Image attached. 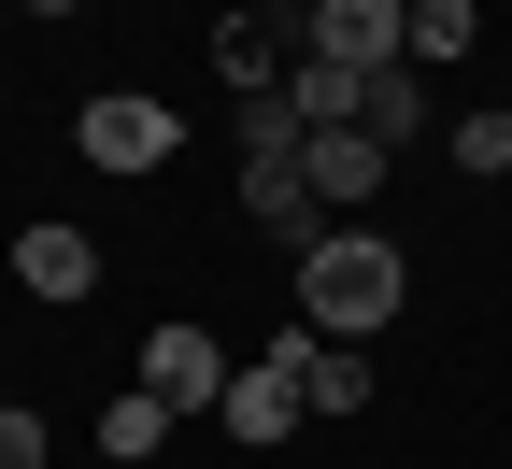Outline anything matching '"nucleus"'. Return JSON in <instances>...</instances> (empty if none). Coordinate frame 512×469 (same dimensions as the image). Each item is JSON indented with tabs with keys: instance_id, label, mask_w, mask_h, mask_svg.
Returning a JSON list of instances; mask_svg holds the SVG:
<instances>
[{
	"instance_id": "9d476101",
	"label": "nucleus",
	"mask_w": 512,
	"mask_h": 469,
	"mask_svg": "<svg viewBox=\"0 0 512 469\" xmlns=\"http://www.w3.org/2000/svg\"><path fill=\"white\" fill-rule=\"evenodd\" d=\"M299 384H313V413H370V356H342L328 327H299Z\"/></svg>"
},
{
	"instance_id": "2eb2a0df",
	"label": "nucleus",
	"mask_w": 512,
	"mask_h": 469,
	"mask_svg": "<svg viewBox=\"0 0 512 469\" xmlns=\"http://www.w3.org/2000/svg\"><path fill=\"white\" fill-rule=\"evenodd\" d=\"M0 469H43V413L29 398H0Z\"/></svg>"
},
{
	"instance_id": "f8f14e48",
	"label": "nucleus",
	"mask_w": 512,
	"mask_h": 469,
	"mask_svg": "<svg viewBox=\"0 0 512 469\" xmlns=\"http://www.w3.org/2000/svg\"><path fill=\"white\" fill-rule=\"evenodd\" d=\"M171 427H185V413H171V398H143V384H128V398H114V413H100V455H114V469H143V455H157Z\"/></svg>"
},
{
	"instance_id": "9b49d317",
	"label": "nucleus",
	"mask_w": 512,
	"mask_h": 469,
	"mask_svg": "<svg viewBox=\"0 0 512 469\" xmlns=\"http://www.w3.org/2000/svg\"><path fill=\"white\" fill-rule=\"evenodd\" d=\"M214 57H228V86H242V100L299 72V57H285V29H271V15H228V29H214Z\"/></svg>"
},
{
	"instance_id": "f257e3e1",
	"label": "nucleus",
	"mask_w": 512,
	"mask_h": 469,
	"mask_svg": "<svg viewBox=\"0 0 512 469\" xmlns=\"http://www.w3.org/2000/svg\"><path fill=\"white\" fill-rule=\"evenodd\" d=\"M399 299H413V271H399L384 228H328V242L299 256V327H328V342H370Z\"/></svg>"
},
{
	"instance_id": "423d86ee",
	"label": "nucleus",
	"mask_w": 512,
	"mask_h": 469,
	"mask_svg": "<svg viewBox=\"0 0 512 469\" xmlns=\"http://www.w3.org/2000/svg\"><path fill=\"white\" fill-rule=\"evenodd\" d=\"M299 171H313V199H328V214H356V199L399 171V143H370V128H313V143H299Z\"/></svg>"
},
{
	"instance_id": "f03ea898",
	"label": "nucleus",
	"mask_w": 512,
	"mask_h": 469,
	"mask_svg": "<svg viewBox=\"0 0 512 469\" xmlns=\"http://www.w3.org/2000/svg\"><path fill=\"white\" fill-rule=\"evenodd\" d=\"M72 143H86V171H171L185 114H171V100H143V86H100V100L72 114Z\"/></svg>"
},
{
	"instance_id": "ddd939ff",
	"label": "nucleus",
	"mask_w": 512,
	"mask_h": 469,
	"mask_svg": "<svg viewBox=\"0 0 512 469\" xmlns=\"http://www.w3.org/2000/svg\"><path fill=\"white\" fill-rule=\"evenodd\" d=\"M484 43V0H413V29H399V57L427 72V57H470Z\"/></svg>"
},
{
	"instance_id": "6e6552de",
	"label": "nucleus",
	"mask_w": 512,
	"mask_h": 469,
	"mask_svg": "<svg viewBox=\"0 0 512 469\" xmlns=\"http://www.w3.org/2000/svg\"><path fill=\"white\" fill-rule=\"evenodd\" d=\"M15 285H29V299H57V313H72V299L100 285V242H86V228H15Z\"/></svg>"
},
{
	"instance_id": "39448f33",
	"label": "nucleus",
	"mask_w": 512,
	"mask_h": 469,
	"mask_svg": "<svg viewBox=\"0 0 512 469\" xmlns=\"http://www.w3.org/2000/svg\"><path fill=\"white\" fill-rule=\"evenodd\" d=\"M228 342H200V327H157L143 342V398H171V413H228Z\"/></svg>"
},
{
	"instance_id": "4468645a",
	"label": "nucleus",
	"mask_w": 512,
	"mask_h": 469,
	"mask_svg": "<svg viewBox=\"0 0 512 469\" xmlns=\"http://www.w3.org/2000/svg\"><path fill=\"white\" fill-rule=\"evenodd\" d=\"M456 171H512V114H456Z\"/></svg>"
},
{
	"instance_id": "7ed1b4c3",
	"label": "nucleus",
	"mask_w": 512,
	"mask_h": 469,
	"mask_svg": "<svg viewBox=\"0 0 512 469\" xmlns=\"http://www.w3.org/2000/svg\"><path fill=\"white\" fill-rule=\"evenodd\" d=\"M299 413H313V384H299V327H285L271 356H242V370H228V413H214V427H228V441H285Z\"/></svg>"
},
{
	"instance_id": "0eeeda50",
	"label": "nucleus",
	"mask_w": 512,
	"mask_h": 469,
	"mask_svg": "<svg viewBox=\"0 0 512 469\" xmlns=\"http://www.w3.org/2000/svg\"><path fill=\"white\" fill-rule=\"evenodd\" d=\"M242 214H256V228H285L299 256L328 242V228H313V214H328V199H313V171H299V157H242Z\"/></svg>"
},
{
	"instance_id": "dca6fc26",
	"label": "nucleus",
	"mask_w": 512,
	"mask_h": 469,
	"mask_svg": "<svg viewBox=\"0 0 512 469\" xmlns=\"http://www.w3.org/2000/svg\"><path fill=\"white\" fill-rule=\"evenodd\" d=\"M29 15H86V0H29Z\"/></svg>"
},
{
	"instance_id": "20e7f679",
	"label": "nucleus",
	"mask_w": 512,
	"mask_h": 469,
	"mask_svg": "<svg viewBox=\"0 0 512 469\" xmlns=\"http://www.w3.org/2000/svg\"><path fill=\"white\" fill-rule=\"evenodd\" d=\"M399 29H413V0H299V43L342 57V72H384V57H399Z\"/></svg>"
},
{
	"instance_id": "1a4fd4ad",
	"label": "nucleus",
	"mask_w": 512,
	"mask_h": 469,
	"mask_svg": "<svg viewBox=\"0 0 512 469\" xmlns=\"http://www.w3.org/2000/svg\"><path fill=\"white\" fill-rule=\"evenodd\" d=\"M356 128H370V143H427V72H413V57H384V72H370Z\"/></svg>"
}]
</instances>
